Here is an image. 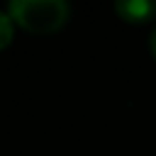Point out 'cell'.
I'll return each instance as SVG.
<instances>
[{"mask_svg":"<svg viewBox=\"0 0 156 156\" xmlns=\"http://www.w3.org/2000/svg\"><path fill=\"white\" fill-rule=\"evenodd\" d=\"M7 15L34 34H49L66 24L71 7L63 0H12Z\"/></svg>","mask_w":156,"mask_h":156,"instance_id":"1","label":"cell"},{"mask_svg":"<svg viewBox=\"0 0 156 156\" xmlns=\"http://www.w3.org/2000/svg\"><path fill=\"white\" fill-rule=\"evenodd\" d=\"M115 12L132 24H144L156 17V2L154 0H119L115 2Z\"/></svg>","mask_w":156,"mask_h":156,"instance_id":"2","label":"cell"},{"mask_svg":"<svg viewBox=\"0 0 156 156\" xmlns=\"http://www.w3.org/2000/svg\"><path fill=\"white\" fill-rule=\"evenodd\" d=\"M12 34H15V27H12V17L7 12L0 10V49H5L10 41H12Z\"/></svg>","mask_w":156,"mask_h":156,"instance_id":"3","label":"cell"},{"mask_svg":"<svg viewBox=\"0 0 156 156\" xmlns=\"http://www.w3.org/2000/svg\"><path fill=\"white\" fill-rule=\"evenodd\" d=\"M149 49H151V54H154V58H156V29L151 32V39H149Z\"/></svg>","mask_w":156,"mask_h":156,"instance_id":"4","label":"cell"}]
</instances>
